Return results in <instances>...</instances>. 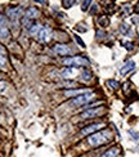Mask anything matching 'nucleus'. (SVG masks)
Masks as SVG:
<instances>
[{"label": "nucleus", "mask_w": 139, "mask_h": 157, "mask_svg": "<svg viewBox=\"0 0 139 157\" xmlns=\"http://www.w3.org/2000/svg\"><path fill=\"white\" fill-rule=\"evenodd\" d=\"M6 66V55L5 53L0 54V68H4Z\"/></svg>", "instance_id": "obj_21"}, {"label": "nucleus", "mask_w": 139, "mask_h": 157, "mask_svg": "<svg viewBox=\"0 0 139 157\" xmlns=\"http://www.w3.org/2000/svg\"><path fill=\"white\" fill-rule=\"evenodd\" d=\"M63 63L66 66H76V67H88L90 64V62L88 58L83 57V55H76V57H70V58H66L63 59Z\"/></svg>", "instance_id": "obj_2"}, {"label": "nucleus", "mask_w": 139, "mask_h": 157, "mask_svg": "<svg viewBox=\"0 0 139 157\" xmlns=\"http://www.w3.org/2000/svg\"><path fill=\"white\" fill-rule=\"evenodd\" d=\"M95 35H97V39H98V40H103V39L106 37V32L102 31V30H97Z\"/></svg>", "instance_id": "obj_25"}, {"label": "nucleus", "mask_w": 139, "mask_h": 157, "mask_svg": "<svg viewBox=\"0 0 139 157\" xmlns=\"http://www.w3.org/2000/svg\"><path fill=\"white\" fill-rule=\"evenodd\" d=\"M76 1H73V0H71V1H68V0H62V5H63V8H66V9H68L71 8L73 4H75Z\"/></svg>", "instance_id": "obj_22"}, {"label": "nucleus", "mask_w": 139, "mask_h": 157, "mask_svg": "<svg viewBox=\"0 0 139 157\" xmlns=\"http://www.w3.org/2000/svg\"><path fill=\"white\" fill-rule=\"evenodd\" d=\"M119 155H120V149H119L117 147H114V148L108 149L106 153H103L101 157H117Z\"/></svg>", "instance_id": "obj_13"}, {"label": "nucleus", "mask_w": 139, "mask_h": 157, "mask_svg": "<svg viewBox=\"0 0 139 157\" xmlns=\"http://www.w3.org/2000/svg\"><path fill=\"white\" fill-rule=\"evenodd\" d=\"M85 93H88L86 90H84V89H76V90H66L64 91V95L66 97H75V95H81V94H85Z\"/></svg>", "instance_id": "obj_12"}, {"label": "nucleus", "mask_w": 139, "mask_h": 157, "mask_svg": "<svg viewBox=\"0 0 139 157\" xmlns=\"http://www.w3.org/2000/svg\"><path fill=\"white\" fill-rule=\"evenodd\" d=\"M23 25H25V28H26V30H28V31H30L31 30V28L32 27H34V22H32V21H30V19H23Z\"/></svg>", "instance_id": "obj_19"}, {"label": "nucleus", "mask_w": 139, "mask_h": 157, "mask_svg": "<svg viewBox=\"0 0 139 157\" xmlns=\"http://www.w3.org/2000/svg\"><path fill=\"white\" fill-rule=\"evenodd\" d=\"M102 127H104V124L103 122H99V124H93V125H89L86 127H84L81 130V134L83 135H92V134H94L95 132H98L99 129H102Z\"/></svg>", "instance_id": "obj_8"}, {"label": "nucleus", "mask_w": 139, "mask_h": 157, "mask_svg": "<svg viewBox=\"0 0 139 157\" xmlns=\"http://www.w3.org/2000/svg\"><path fill=\"white\" fill-rule=\"evenodd\" d=\"M104 112V108L103 107H95V108H86V111L80 115L81 119H93V117L101 116L102 113Z\"/></svg>", "instance_id": "obj_5"}, {"label": "nucleus", "mask_w": 139, "mask_h": 157, "mask_svg": "<svg viewBox=\"0 0 139 157\" xmlns=\"http://www.w3.org/2000/svg\"><path fill=\"white\" fill-rule=\"evenodd\" d=\"M107 85L111 88V89H114V90H117L119 88H120V84H119V81H116V80H108Z\"/></svg>", "instance_id": "obj_18"}, {"label": "nucleus", "mask_w": 139, "mask_h": 157, "mask_svg": "<svg viewBox=\"0 0 139 157\" xmlns=\"http://www.w3.org/2000/svg\"><path fill=\"white\" fill-rule=\"evenodd\" d=\"M90 4H93V3L90 1V0H86V1H83V3H81V9H83L84 12H85V11H88V8H89V5H90Z\"/></svg>", "instance_id": "obj_26"}, {"label": "nucleus", "mask_w": 139, "mask_h": 157, "mask_svg": "<svg viewBox=\"0 0 139 157\" xmlns=\"http://www.w3.org/2000/svg\"><path fill=\"white\" fill-rule=\"evenodd\" d=\"M5 27H6V18H5V16L0 14V30L5 28Z\"/></svg>", "instance_id": "obj_24"}, {"label": "nucleus", "mask_w": 139, "mask_h": 157, "mask_svg": "<svg viewBox=\"0 0 139 157\" xmlns=\"http://www.w3.org/2000/svg\"><path fill=\"white\" fill-rule=\"evenodd\" d=\"M94 98H95L94 93H92V91H88V93L81 94V95L73 98V99L71 100V104H72V106H84V104L92 102Z\"/></svg>", "instance_id": "obj_3"}, {"label": "nucleus", "mask_w": 139, "mask_h": 157, "mask_svg": "<svg viewBox=\"0 0 139 157\" xmlns=\"http://www.w3.org/2000/svg\"><path fill=\"white\" fill-rule=\"evenodd\" d=\"M5 88H6V84L3 83V81H0V93H1V91H4Z\"/></svg>", "instance_id": "obj_29"}, {"label": "nucleus", "mask_w": 139, "mask_h": 157, "mask_svg": "<svg viewBox=\"0 0 139 157\" xmlns=\"http://www.w3.org/2000/svg\"><path fill=\"white\" fill-rule=\"evenodd\" d=\"M3 53H5V49L1 47V45H0V54H3Z\"/></svg>", "instance_id": "obj_34"}, {"label": "nucleus", "mask_w": 139, "mask_h": 157, "mask_svg": "<svg viewBox=\"0 0 139 157\" xmlns=\"http://www.w3.org/2000/svg\"><path fill=\"white\" fill-rule=\"evenodd\" d=\"M98 23L101 27H108L109 26V18H108V16L107 14H103V16H99V18H98Z\"/></svg>", "instance_id": "obj_14"}, {"label": "nucleus", "mask_w": 139, "mask_h": 157, "mask_svg": "<svg viewBox=\"0 0 139 157\" xmlns=\"http://www.w3.org/2000/svg\"><path fill=\"white\" fill-rule=\"evenodd\" d=\"M75 39H76V41H77V42H79V44H80V45H81V47H83V48H85V44H84V41H83V40H81V39H80L79 36H75Z\"/></svg>", "instance_id": "obj_30"}, {"label": "nucleus", "mask_w": 139, "mask_h": 157, "mask_svg": "<svg viewBox=\"0 0 139 157\" xmlns=\"http://www.w3.org/2000/svg\"><path fill=\"white\" fill-rule=\"evenodd\" d=\"M52 35H53L52 28L48 25H44V26H41L40 31L37 32L36 39H37V41H40V42H48L52 39Z\"/></svg>", "instance_id": "obj_4"}, {"label": "nucleus", "mask_w": 139, "mask_h": 157, "mask_svg": "<svg viewBox=\"0 0 139 157\" xmlns=\"http://www.w3.org/2000/svg\"><path fill=\"white\" fill-rule=\"evenodd\" d=\"M120 32L122 35H129L131 32V30H130V26L129 25H126V23H122L121 26H120Z\"/></svg>", "instance_id": "obj_17"}, {"label": "nucleus", "mask_w": 139, "mask_h": 157, "mask_svg": "<svg viewBox=\"0 0 139 157\" xmlns=\"http://www.w3.org/2000/svg\"><path fill=\"white\" fill-rule=\"evenodd\" d=\"M76 30L80 31V32H85L86 30H88V28H86V27H80V25H77V26H76Z\"/></svg>", "instance_id": "obj_31"}, {"label": "nucleus", "mask_w": 139, "mask_h": 157, "mask_svg": "<svg viewBox=\"0 0 139 157\" xmlns=\"http://www.w3.org/2000/svg\"><path fill=\"white\" fill-rule=\"evenodd\" d=\"M76 72L77 71L73 67H67V68H64L63 70L62 76H63V78H72L76 75Z\"/></svg>", "instance_id": "obj_11"}, {"label": "nucleus", "mask_w": 139, "mask_h": 157, "mask_svg": "<svg viewBox=\"0 0 139 157\" xmlns=\"http://www.w3.org/2000/svg\"><path fill=\"white\" fill-rule=\"evenodd\" d=\"M37 4H48V1H43V0H40V1H39V0H37Z\"/></svg>", "instance_id": "obj_35"}, {"label": "nucleus", "mask_w": 139, "mask_h": 157, "mask_svg": "<svg viewBox=\"0 0 139 157\" xmlns=\"http://www.w3.org/2000/svg\"><path fill=\"white\" fill-rule=\"evenodd\" d=\"M54 53L58 54V55H70L71 53H72V49H71L68 45L66 44H57L56 47H54Z\"/></svg>", "instance_id": "obj_7"}, {"label": "nucleus", "mask_w": 139, "mask_h": 157, "mask_svg": "<svg viewBox=\"0 0 139 157\" xmlns=\"http://www.w3.org/2000/svg\"><path fill=\"white\" fill-rule=\"evenodd\" d=\"M97 11H98V5L93 4V8H92V11H90V14H94V13H97Z\"/></svg>", "instance_id": "obj_28"}, {"label": "nucleus", "mask_w": 139, "mask_h": 157, "mask_svg": "<svg viewBox=\"0 0 139 157\" xmlns=\"http://www.w3.org/2000/svg\"><path fill=\"white\" fill-rule=\"evenodd\" d=\"M80 76H81V80H84V81H90L92 80V72H90V71H88V70H84V71H81V75H80Z\"/></svg>", "instance_id": "obj_15"}, {"label": "nucleus", "mask_w": 139, "mask_h": 157, "mask_svg": "<svg viewBox=\"0 0 139 157\" xmlns=\"http://www.w3.org/2000/svg\"><path fill=\"white\" fill-rule=\"evenodd\" d=\"M129 134H130V135L133 136L134 140H137V142H139V134H138V133L133 132V130H129Z\"/></svg>", "instance_id": "obj_27"}, {"label": "nucleus", "mask_w": 139, "mask_h": 157, "mask_svg": "<svg viewBox=\"0 0 139 157\" xmlns=\"http://www.w3.org/2000/svg\"><path fill=\"white\" fill-rule=\"evenodd\" d=\"M115 11H116V4H114V3H111V4H108L107 6H106V12H107L108 14L115 13Z\"/></svg>", "instance_id": "obj_20"}, {"label": "nucleus", "mask_w": 139, "mask_h": 157, "mask_svg": "<svg viewBox=\"0 0 139 157\" xmlns=\"http://www.w3.org/2000/svg\"><path fill=\"white\" fill-rule=\"evenodd\" d=\"M122 45L125 47L126 50H133L134 49V44L131 41H122Z\"/></svg>", "instance_id": "obj_23"}, {"label": "nucleus", "mask_w": 139, "mask_h": 157, "mask_svg": "<svg viewBox=\"0 0 139 157\" xmlns=\"http://www.w3.org/2000/svg\"><path fill=\"white\" fill-rule=\"evenodd\" d=\"M129 86H130V83H129V81H128L126 84H124V91H125V93H128V90H129Z\"/></svg>", "instance_id": "obj_33"}, {"label": "nucleus", "mask_w": 139, "mask_h": 157, "mask_svg": "<svg viewBox=\"0 0 139 157\" xmlns=\"http://www.w3.org/2000/svg\"><path fill=\"white\" fill-rule=\"evenodd\" d=\"M133 9H134V12H135V13H137V14L139 16V1H138L135 5H134V8H133Z\"/></svg>", "instance_id": "obj_32"}, {"label": "nucleus", "mask_w": 139, "mask_h": 157, "mask_svg": "<svg viewBox=\"0 0 139 157\" xmlns=\"http://www.w3.org/2000/svg\"><path fill=\"white\" fill-rule=\"evenodd\" d=\"M135 68V62L134 61H128L125 62V64L120 68V74L122 75V76H125V75H128L130 71H133Z\"/></svg>", "instance_id": "obj_10"}, {"label": "nucleus", "mask_w": 139, "mask_h": 157, "mask_svg": "<svg viewBox=\"0 0 139 157\" xmlns=\"http://www.w3.org/2000/svg\"><path fill=\"white\" fill-rule=\"evenodd\" d=\"M138 32H139V28H138Z\"/></svg>", "instance_id": "obj_37"}, {"label": "nucleus", "mask_w": 139, "mask_h": 157, "mask_svg": "<svg viewBox=\"0 0 139 157\" xmlns=\"http://www.w3.org/2000/svg\"><path fill=\"white\" fill-rule=\"evenodd\" d=\"M39 16H40V12H39V9L35 8V6H30V8H28L27 11H26V13H25V18L30 19V21L37 18Z\"/></svg>", "instance_id": "obj_9"}, {"label": "nucleus", "mask_w": 139, "mask_h": 157, "mask_svg": "<svg viewBox=\"0 0 139 157\" xmlns=\"http://www.w3.org/2000/svg\"><path fill=\"white\" fill-rule=\"evenodd\" d=\"M138 22V18H133V23H137Z\"/></svg>", "instance_id": "obj_36"}, {"label": "nucleus", "mask_w": 139, "mask_h": 157, "mask_svg": "<svg viewBox=\"0 0 139 157\" xmlns=\"http://www.w3.org/2000/svg\"><path fill=\"white\" fill-rule=\"evenodd\" d=\"M112 139V132L111 130H102V132H97L92 135H89L88 142L90 146L93 147H98V146H103L106 143H108Z\"/></svg>", "instance_id": "obj_1"}, {"label": "nucleus", "mask_w": 139, "mask_h": 157, "mask_svg": "<svg viewBox=\"0 0 139 157\" xmlns=\"http://www.w3.org/2000/svg\"><path fill=\"white\" fill-rule=\"evenodd\" d=\"M9 36H11V32H9L8 27L1 28V30H0V39H3V40H8Z\"/></svg>", "instance_id": "obj_16"}, {"label": "nucleus", "mask_w": 139, "mask_h": 157, "mask_svg": "<svg viewBox=\"0 0 139 157\" xmlns=\"http://www.w3.org/2000/svg\"><path fill=\"white\" fill-rule=\"evenodd\" d=\"M22 13H23V11H22L21 6H11V8L6 9V16H8V18H11L13 22L17 21L22 16Z\"/></svg>", "instance_id": "obj_6"}]
</instances>
